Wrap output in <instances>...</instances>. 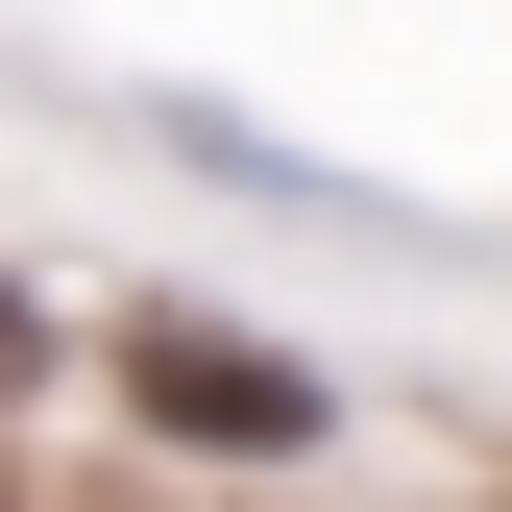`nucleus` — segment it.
Returning <instances> with one entry per match:
<instances>
[{"label": "nucleus", "mask_w": 512, "mask_h": 512, "mask_svg": "<svg viewBox=\"0 0 512 512\" xmlns=\"http://www.w3.org/2000/svg\"><path fill=\"white\" fill-rule=\"evenodd\" d=\"M122 415H147V439H220V464H293V439H317V366L293 342H220V317H122Z\"/></svg>", "instance_id": "f257e3e1"}, {"label": "nucleus", "mask_w": 512, "mask_h": 512, "mask_svg": "<svg viewBox=\"0 0 512 512\" xmlns=\"http://www.w3.org/2000/svg\"><path fill=\"white\" fill-rule=\"evenodd\" d=\"M0 391H25V293H0Z\"/></svg>", "instance_id": "f03ea898"}]
</instances>
